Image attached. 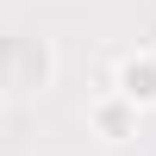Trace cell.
Listing matches in <instances>:
<instances>
[{
    "mask_svg": "<svg viewBox=\"0 0 156 156\" xmlns=\"http://www.w3.org/2000/svg\"><path fill=\"white\" fill-rule=\"evenodd\" d=\"M50 81V44L44 37H0V87L6 94H37V87Z\"/></svg>",
    "mask_w": 156,
    "mask_h": 156,
    "instance_id": "obj_1",
    "label": "cell"
},
{
    "mask_svg": "<svg viewBox=\"0 0 156 156\" xmlns=\"http://www.w3.org/2000/svg\"><path fill=\"white\" fill-rule=\"evenodd\" d=\"M119 100L156 106V56H125L119 62Z\"/></svg>",
    "mask_w": 156,
    "mask_h": 156,
    "instance_id": "obj_2",
    "label": "cell"
},
{
    "mask_svg": "<svg viewBox=\"0 0 156 156\" xmlns=\"http://www.w3.org/2000/svg\"><path fill=\"white\" fill-rule=\"evenodd\" d=\"M94 125L106 137H125V131H131V100H106V106L94 112Z\"/></svg>",
    "mask_w": 156,
    "mask_h": 156,
    "instance_id": "obj_3",
    "label": "cell"
}]
</instances>
